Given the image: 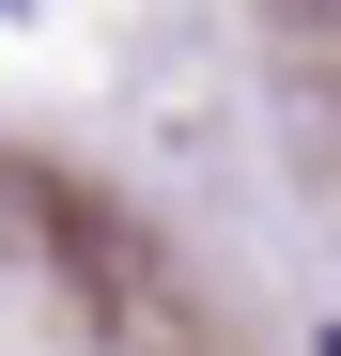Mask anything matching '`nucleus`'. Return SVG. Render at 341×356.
I'll list each match as a JSON object with an SVG mask.
<instances>
[{
	"instance_id": "nucleus-1",
	"label": "nucleus",
	"mask_w": 341,
	"mask_h": 356,
	"mask_svg": "<svg viewBox=\"0 0 341 356\" xmlns=\"http://www.w3.org/2000/svg\"><path fill=\"white\" fill-rule=\"evenodd\" d=\"M310 356H341V325H326V341H310Z\"/></svg>"
}]
</instances>
